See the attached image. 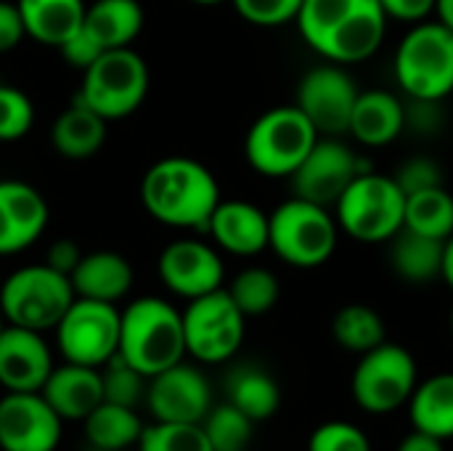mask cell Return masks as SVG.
I'll return each mask as SVG.
<instances>
[{"instance_id":"1","label":"cell","mask_w":453,"mask_h":451,"mask_svg":"<svg viewBox=\"0 0 453 451\" xmlns=\"http://www.w3.org/2000/svg\"><path fill=\"white\" fill-rule=\"evenodd\" d=\"M295 21L303 40L340 66L372 58L388 32L380 0H303Z\"/></svg>"},{"instance_id":"2","label":"cell","mask_w":453,"mask_h":451,"mask_svg":"<svg viewBox=\"0 0 453 451\" xmlns=\"http://www.w3.org/2000/svg\"><path fill=\"white\" fill-rule=\"evenodd\" d=\"M141 202L146 213L165 226L207 231L220 205V186L202 162L191 157H165L146 170Z\"/></svg>"},{"instance_id":"3","label":"cell","mask_w":453,"mask_h":451,"mask_svg":"<svg viewBox=\"0 0 453 451\" xmlns=\"http://www.w3.org/2000/svg\"><path fill=\"white\" fill-rule=\"evenodd\" d=\"M119 356L154 377L186 356L183 314L162 298H138L122 311Z\"/></svg>"},{"instance_id":"4","label":"cell","mask_w":453,"mask_h":451,"mask_svg":"<svg viewBox=\"0 0 453 451\" xmlns=\"http://www.w3.org/2000/svg\"><path fill=\"white\" fill-rule=\"evenodd\" d=\"M319 138V130L297 104L273 106L252 122L244 138V154L250 167L260 175L289 178Z\"/></svg>"},{"instance_id":"5","label":"cell","mask_w":453,"mask_h":451,"mask_svg":"<svg viewBox=\"0 0 453 451\" xmlns=\"http://www.w3.org/2000/svg\"><path fill=\"white\" fill-rule=\"evenodd\" d=\"M337 229L329 207L292 197L268 215V247L295 268H319L337 247Z\"/></svg>"},{"instance_id":"6","label":"cell","mask_w":453,"mask_h":451,"mask_svg":"<svg viewBox=\"0 0 453 451\" xmlns=\"http://www.w3.org/2000/svg\"><path fill=\"white\" fill-rule=\"evenodd\" d=\"M340 229L364 245L390 242L403 229L406 194L395 178L364 170L334 205Z\"/></svg>"},{"instance_id":"7","label":"cell","mask_w":453,"mask_h":451,"mask_svg":"<svg viewBox=\"0 0 453 451\" xmlns=\"http://www.w3.org/2000/svg\"><path fill=\"white\" fill-rule=\"evenodd\" d=\"M395 80L409 98L451 96L453 29L438 19L414 24L395 51Z\"/></svg>"},{"instance_id":"8","label":"cell","mask_w":453,"mask_h":451,"mask_svg":"<svg viewBox=\"0 0 453 451\" xmlns=\"http://www.w3.org/2000/svg\"><path fill=\"white\" fill-rule=\"evenodd\" d=\"M72 279L48 263L13 271L0 287V311L8 324L48 332L56 330L74 303Z\"/></svg>"},{"instance_id":"9","label":"cell","mask_w":453,"mask_h":451,"mask_svg":"<svg viewBox=\"0 0 453 451\" xmlns=\"http://www.w3.org/2000/svg\"><path fill=\"white\" fill-rule=\"evenodd\" d=\"M149 93V66L130 45L101 53L85 72L77 98L106 122L133 114Z\"/></svg>"},{"instance_id":"10","label":"cell","mask_w":453,"mask_h":451,"mask_svg":"<svg viewBox=\"0 0 453 451\" xmlns=\"http://www.w3.org/2000/svg\"><path fill=\"white\" fill-rule=\"evenodd\" d=\"M122 311L114 303L74 298L56 327V343L64 362L82 367H106L119 354Z\"/></svg>"},{"instance_id":"11","label":"cell","mask_w":453,"mask_h":451,"mask_svg":"<svg viewBox=\"0 0 453 451\" xmlns=\"http://www.w3.org/2000/svg\"><path fill=\"white\" fill-rule=\"evenodd\" d=\"M417 362L398 343H382L366 354L353 372V399L364 412L388 415L409 404L417 388Z\"/></svg>"},{"instance_id":"12","label":"cell","mask_w":453,"mask_h":451,"mask_svg":"<svg viewBox=\"0 0 453 451\" xmlns=\"http://www.w3.org/2000/svg\"><path fill=\"white\" fill-rule=\"evenodd\" d=\"M247 316L239 311L228 290H215L188 300L183 311L186 354L202 364L228 362L244 343Z\"/></svg>"},{"instance_id":"13","label":"cell","mask_w":453,"mask_h":451,"mask_svg":"<svg viewBox=\"0 0 453 451\" xmlns=\"http://www.w3.org/2000/svg\"><path fill=\"white\" fill-rule=\"evenodd\" d=\"M356 80L340 64H321L303 74L297 85V106L313 122L319 136H345L350 130L353 106L358 101Z\"/></svg>"},{"instance_id":"14","label":"cell","mask_w":453,"mask_h":451,"mask_svg":"<svg viewBox=\"0 0 453 451\" xmlns=\"http://www.w3.org/2000/svg\"><path fill=\"white\" fill-rule=\"evenodd\" d=\"M364 170L366 167L361 157L348 144H342L334 136H324L316 141V146L303 159V165L289 175V181L295 197H303L324 207H334L337 199L345 194V189Z\"/></svg>"},{"instance_id":"15","label":"cell","mask_w":453,"mask_h":451,"mask_svg":"<svg viewBox=\"0 0 453 451\" xmlns=\"http://www.w3.org/2000/svg\"><path fill=\"white\" fill-rule=\"evenodd\" d=\"M146 404L157 423H202L212 409V391L196 367L178 362L149 377Z\"/></svg>"},{"instance_id":"16","label":"cell","mask_w":453,"mask_h":451,"mask_svg":"<svg viewBox=\"0 0 453 451\" xmlns=\"http://www.w3.org/2000/svg\"><path fill=\"white\" fill-rule=\"evenodd\" d=\"M61 423L42 393H5L0 399V451H56Z\"/></svg>"},{"instance_id":"17","label":"cell","mask_w":453,"mask_h":451,"mask_svg":"<svg viewBox=\"0 0 453 451\" xmlns=\"http://www.w3.org/2000/svg\"><path fill=\"white\" fill-rule=\"evenodd\" d=\"M159 279L162 284L186 298H202L223 287V260L215 247L199 239H175L159 255Z\"/></svg>"},{"instance_id":"18","label":"cell","mask_w":453,"mask_h":451,"mask_svg":"<svg viewBox=\"0 0 453 451\" xmlns=\"http://www.w3.org/2000/svg\"><path fill=\"white\" fill-rule=\"evenodd\" d=\"M53 372L42 332L5 324L0 332V385L8 393H40Z\"/></svg>"},{"instance_id":"19","label":"cell","mask_w":453,"mask_h":451,"mask_svg":"<svg viewBox=\"0 0 453 451\" xmlns=\"http://www.w3.org/2000/svg\"><path fill=\"white\" fill-rule=\"evenodd\" d=\"M45 226V197L24 181H0V255L27 250L37 242Z\"/></svg>"},{"instance_id":"20","label":"cell","mask_w":453,"mask_h":451,"mask_svg":"<svg viewBox=\"0 0 453 451\" xmlns=\"http://www.w3.org/2000/svg\"><path fill=\"white\" fill-rule=\"evenodd\" d=\"M207 234L220 250L239 258H252L268 247V215L252 202L220 199L207 223Z\"/></svg>"},{"instance_id":"21","label":"cell","mask_w":453,"mask_h":451,"mask_svg":"<svg viewBox=\"0 0 453 451\" xmlns=\"http://www.w3.org/2000/svg\"><path fill=\"white\" fill-rule=\"evenodd\" d=\"M40 393L61 420L85 423V417L104 404V377L96 367L66 362L64 367H53Z\"/></svg>"},{"instance_id":"22","label":"cell","mask_w":453,"mask_h":451,"mask_svg":"<svg viewBox=\"0 0 453 451\" xmlns=\"http://www.w3.org/2000/svg\"><path fill=\"white\" fill-rule=\"evenodd\" d=\"M406 130V104L390 90H361L350 117V136L364 146H388Z\"/></svg>"},{"instance_id":"23","label":"cell","mask_w":453,"mask_h":451,"mask_svg":"<svg viewBox=\"0 0 453 451\" xmlns=\"http://www.w3.org/2000/svg\"><path fill=\"white\" fill-rule=\"evenodd\" d=\"M69 279L77 298L117 306V300H122L133 287V266L119 253L96 250L82 255V260L77 263Z\"/></svg>"},{"instance_id":"24","label":"cell","mask_w":453,"mask_h":451,"mask_svg":"<svg viewBox=\"0 0 453 451\" xmlns=\"http://www.w3.org/2000/svg\"><path fill=\"white\" fill-rule=\"evenodd\" d=\"M106 141V120L88 104L74 98L50 125V144L66 159H88L101 152Z\"/></svg>"},{"instance_id":"25","label":"cell","mask_w":453,"mask_h":451,"mask_svg":"<svg viewBox=\"0 0 453 451\" xmlns=\"http://www.w3.org/2000/svg\"><path fill=\"white\" fill-rule=\"evenodd\" d=\"M27 37L42 43V45H61L66 37H72L85 19V0H16Z\"/></svg>"},{"instance_id":"26","label":"cell","mask_w":453,"mask_h":451,"mask_svg":"<svg viewBox=\"0 0 453 451\" xmlns=\"http://www.w3.org/2000/svg\"><path fill=\"white\" fill-rule=\"evenodd\" d=\"M82 27L104 51L127 48L143 29V8L138 0H96L85 8Z\"/></svg>"},{"instance_id":"27","label":"cell","mask_w":453,"mask_h":451,"mask_svg":"<svg viewBox=\"0 0 453 451\" xmlns=\"http://www.w3.org/2000/svg\"><path fill=\"white\" fill-rule=\"evenodd\" d=\"M409 412L414 431L441 441L453 439V372H441L419 383L409 399Z\"/></svg>"},{"instance_id":"28","label":"cell","mask_w":453,"mask_h":451,"mask_svg":"<svg viewBox=\"0 0 453 451\" xmlns=\"http://www.w3.org/2000/svg\"><path fill=\"white\" fill-rule=\"evenodd\" d=\"M390 266L393 271L411 284H427L441 276L443 268V242L401 229L390 239Z\"/></svg>"},{"instance_id":"29","label":"cell","mask_w":453,"mask_h":451,"mask_svg":"<svg viewBox=\"0 0 453 451\" xmlns=\"http://www.w3.org/2000/svg\"><path fill=\"white\" fill-rule=\"evenodd\" d=\"M228 401L252 423L271 420L281 407L279 383L255 364H242L228 375Z\"/></svg>"},{"instance_id":"30","label":"cell","mask_w":453,"mask_h":451,"mask_svg":"<svg viewBox=\"0 0 453 451\" xmlns=\"http://www.w3.org/2000/svg\"><path fill=\"white\" fill-rule=\"evenodd\" d=\"M141 433L143 425L130 407L104 401L85 417V436L98 451L127 449L141 441Z\"/></svg>"},{"instance_id":"31","label":"cell","mask_w":453,"mask_h":451,"mask_svg":"<svg viewBox=\"0 0 453 451\" xmlns=\"http://www.w3.org/2000/svg\"><path fill=\"white\" fill-rule=\"evenodd\" d=\"M403 229L446 242L453 234V197L446 191V186L409 194Z\"/></svg>"},{"instance_id":"32","label":"cell","mask_w":453,"mask_h":451,"mask_svg":"<svg viewBox=\"0 0 453 451\" xmlns=\"http://www.w3.org/2000/svg\"><path fill=\"white\" fill-rule=\"evenodd\" d=\"M332 335L340 348L353 354H366L385 343V322L372 306L350 303L337 311L332 322Z\"/></svg>"},{"instance_id":"33","label":"cell","mask_w":453,"mask_h":451,"mask_svg":"<svg viewBox=\"0 0 453 451\" xmlns=\"http://www.w3.org/2000/svg\"><path fill=\"white\" fill-rule=\"evenodd\" d=\"M228 295L234 298V303L239 306V311L244 316H263L279 303L281 284L273 271L252 266L234 276Z\"/></svg>"},{"instance_id":"34","label":"cell","mask_w":453,"mask_h":451,"mask_svg":"<svg viewBox=\"0 0 453 451\" xmlns=\"http://www.w3.org/2000/svg\"><path fill=\"white\" fill-rule=\"evenodd\" d=\"M202 428L210 439L212 451H244L252 441L255 423L231 401H226L207 412V417L202 420Z\"/></svg>"},{"instance_id":"35","label":"cell","mask_w":453,"mask_h":451,"mask_svg":"<svg viewBox=\"0 0 453 451\" xmlns=\"http://www.w3.org/2000/svg\"><path fill=\"white\" fill-rule=\"evenodd\" d=\"M141 451H212L202 423H154L143 428Z\"/></svg>"},{"instance_id":"36","label":"cell","mask_w":453,"mask_h":451,"mask_svg":"<svg viewBox=\"0 0 453 451\" xmlns=\"http://www.w3.org/2000/svg\"><path fill=\"white\" fill-rule=\"evenodd\" d=\"M101 369H104L101 372V377H104V401L135 409L141 396L146 393V380L149 377L141 375L135 367H130L119 354Z\"/></svg>"},{"instance_id":"37","label":"cell","mask_w":453,"mask_h":451,"mask_svg":"<svg viewBox=\"0 0 453 451\" xmlns=\"http://www.w3.org/2000/svg\"><path fill=\"white\" fill-rule=\"evenodd\" d=\"M35 122V106L29 96L13 85L0 82V141H19Z\"/></svg>"},{"instance_id":"38","label":"cell","mask_w":453,"mask_h":451,"mask_svg":"<svg viewBox=\"0 0 453 451\" xmlns=\"http://www.w3.org/2000/svg\"><path fill=\"white\" fill-rule=\"evenodd\" d=\"M308 451H372V441L358 425L332 420L313 431Z\"/></svg>"},{"instance_id":"39","label":"cell","mask_w":453,"mask_h":451,"mask_svg":"<svg viewBox=\"0 0 453 451\" xmlns=\"http://www.w3.org/2000/svg\"><path fill=\"white\" fill-rule=\"evenodd\" d=\"M236 13L255 27H279L295 21L303 0H231Z\"/></svg>"},{"instance_id":"40","label":"cell","mask_w":453,"mask_h":451,"mask_svg":"<svg viewBox=\"0 0 453 451\" xmlns=\"http://www.w3.org/2000/svg\"><path fill=\"white\" fill-rule=\"evenodd\" d=\"M395 183L401 186V191L409 197V194H417V191H425V189H435V186H443V173H441V165L430 157H411L406 159L401 167H398V175H393Z\"/></svg>"},{"instance_id":"41","label":"cell","mask_w":453,"mask_h":451,"mask_svg":"<svg viewBox=\"0 0 453 451\" xmlns=\"http://www.w3.org/2000/svg\"><path fill=\"white\" fill-rule=\"evenodd\" d=\"M443 109L438 98H409L406 104V130L430 138L443 128Z\"/></svg>"},{"instance_id":"42","label":"cell","mask_w":453,"mask_h":451,"mask_svg":"<svg viewBox=\"0 0 453 451\" xmlns=\"http://www.w3.org/2000/svg\"><path fill=\"white\" fill-rule=\"evenodd\" d=\"M58 51H61L64 61H66L69 66L80 69V72H85L101 53H106V51L93 40V35H90L85 27H80L72 37H66V40L58 45Z\"/></svg>"},{"instance_id":"43","label":"cell","mask_w":453,"mask_h":451,"mask_svg":"<svg viewBox=\"0 0 453 451\" xmlns=\"http://www.w3.org/2000/svg\"><path fill=\"white\" fill-rule=\"evenodd\" d=\"M27 37V27L21 11L11 0H0V53L13 51Z\"/></svg>"},{"instance_id":"44","label":"cell","mask_w":453,"mask_h":451,"mask_svg":"<svg viewBox=\"0 0 453 451\" xmlns=\"http://www.w3.org/2000/svg\"><path fill=\"white\" fill-rule=\"evenodd\" d=\"M388 19L395 21H409V24H419L427 21L435 13L438 0H380Z\"/></svg>"},{"instance_id":"45","label":"cell","mask_w":453,"mask_h":451,"mask_svg":"<svg viewBox=\"0 0 453 451\" xmlns=\"http://www.w3.org/2000/svg\"><path fill=\"white\" fill-rule=\"evenodd\" d=\"M80 260H82L80 247H77L72 239H58V242L50 245L48 260H45V263H48L50 268H56V271H61V274H66V276H72V271L77 268Z\"/></svg>"},{"instance_id":"46","label":"cell","mask_w":453,"mask_h":451,"mask_svg":"<svg viewBox=\"0 0 453 451\" xmlns=\"http://www.w3.org/2000/svg\"><path fill=\"white\" fill-rule=\"evenodd\" d=\"M398 451H443V441L435 436H427L422 431H411L401 444Z\"/></svg>"},{"instance_id":"47","label":"cell","mask_w":453,"mask_h":451,"mask_svg":"<svg viewBox=\"0 0 453 451\" xmlns=\"http://www.w3.org/2000/svg\"><path fill=\"white\" fill-rule=\"evenodd\" d=\"M441 279L453 290V234L443 242V268H441Z\"/></svg>"},{"instance_id":"48","label":"cell","mask_w":453,"mask_h":451,"mask_svg":"<svg viewBox=\"0 0 453 451\" xmlns=\"http://www.w3.org/2000/svg\"><path fill=\"white\" fill-rule=\"evenodd\" d=\"M435 16H438L441 24H446L449 29H453V0H438Z\"/></svg>"},{"instance_id":"49","label":"cell","mask_w":453,"mask_h":451,"mask_svg":"<svg viewBox=\"0 0 453 451\" xmlns=\"http://www.w3.org/2000/svg\"><path fill=\"white\" fill-rule=\"evenodd\" d=\"M191 3H199V5H218V3H226V0H191Z\"/></svg>"},{"instance_id":"50","label":"cell","mask_w":453,"mask_h":451,"mask_svg":"<svg viewBox=\"0 0 453 451\" xmlns=\"http://www.w3.org/2000/svg\"><path fill=\"white\" fill-rule=\"evenodd\" d=\"M5 324H8V322H5V316H3V311H0V332L5 330Z\"/></svg>"},{"instance_id":"51","label":"cell","mask_w":453,"mask_h":451,"mask_svg":"<svg viewBox=\"0 0 453 451\" xmlns=\"http://www.w3.org/2000/svg\"><path fill=\"white\" fill-rule=\"evenodd\" d=\"M451 330H453V308H451Z\"/></svg>"},{"instance_id":"52","label":"cell","mask_w":453,"mask_h":451,"mask_svg":"<svg viewBox=\"0 0 453 451\" xmlns=\"http://www.w3.org/2000/svg\"><path fill=\"white\" fill-rule=\"evenodd\" d=\"M451 96H453V90H451Z\"/></svg>"}]
</instances>
